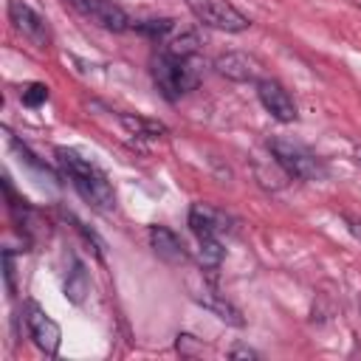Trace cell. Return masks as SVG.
I'll return each instance as SVG.
<instances>
[{"label": "cell", "mask_w": 361, "mask_h": 361, "mask_svg": "<svg viewBox=\"0 0 361 361\" xmlns=\"http://www.w3.org/2000/svg\"><path fill=\"white\" fill-rule=\"evenodd\" d=\"M56 158H59L62 172L71 178L73 189H76L93 209L110 212V209L116 206V192H113L107 175H104L93 161H87V158H82L79 152L65 149V147L56 149Z\"/></svg>", "instance_id": "obj_1"}, {"label": "cell", "mask_w": 361, "mask_h": 361, "mask_svg": "<svg viewBox=\"0 0 361 361\" xmlns=\"http://www.w3.org/2000/svg\"><path fill=\"white\" fill-rule=\"evenodd\" d=\"M152 79L158 85V90L175 102L180 96H186L189 90L197 87L200 82V65L195 56H172L166 51H161L152 59Z\"/></svg>", "instance_id": "obj_2"}, {"label": "cell", "mask_w": 361, "mask_h": 361, "mask_svg": "<svg viewBox=\"0 0 361 361\" xmlns=\"http://www.w3.org/2000/svg\"><path fill=\"white\" fill-rule=\"evenodd\" d=\"M268 152L274 155L276 166L288 175V178H299V180H322L327 175L324 164L310 152L305 149L302 144L296 141H288V138H271L268 141Z\"/></svg>", "instance_id": "obj_3"}, {"label": "cell", "mask_w": 361, "mask_h": 361, "mask_svg": "<svg viewBox=\"0 0 361 361\" xmlns=\"http://www.w3.org/2000/svg\"><path fill=\"white\" fill-rule=\"evenodd\" d=\"M186 6L203 25L217 28V31L237 34L251 25V20L240 8H234L228 0H186Z\"/></svg>", "instance_id": "obj_4"}, {"label": "cell", "mask_w": 361, "mask_h": 361, "mask_svg": "<svg viewBox=\"0 0 361 361\" xmlns=\"http://www.w3.org/2000/svg\"><path fill=\"white\" fill-rule=\"evenodd\" d=\"M25 324H28V333H31L37 350L54 358V355L59 353V341H62L59 324H56L37 302H28V305H25Z\"/></svg>", "instance_id": "obj_5"}, {"label": "cell", "mask_w": 361, "mask_h": 361, "mask_svg": "<svg viewBox=\"0 0 361 361\" xmlns=\"http://www.w3.org/2000/svg\"><path fill=\"white\" fill-rule=\"evenodd\" d=\"M8 17H11V23H14V28L25 37V39H31L34 45H48V20L39 14V11H34L25 0H11L8 3Z\"/></svg>", "instance_id": "obj_6"}, {"label": "cell", "mask_w": 361, "mask_h": 361, "mask_svg": "<svg viewBox=\"0 0 361 361\" xmlns=\"http://www.w3.org/2000/svg\"><path fill=\"white\" fill-rule=\"evenodd\" d=\"M73 6L87 17L93 20L96 25L107 28V31H127L133 25V20L127 17V11L121 6H116L113 0H73Z\"/></svg>", "instance_id": "obj_7"}, {"label": "cell", "mask_w": 361, "mask_h": 361, "mask_svg": "<svg viewBox=\"0 0 361 361\" xmlns=\"http://www.w3.org/2000/svg\"><path fill=\"white\" fill-rule=\"evenodd\" d=\"M257 96H259V102H262V107L276 118V121H282V124H290V121H296V104H293V99H290V93L276 82V79H259L257 82Z\"/></svg>", "instance_id": "obj_8"}, {"label": "cell", "mask_w": 361, "mask_h": 361, "mask_svg": "<svg viewBox=\"0 0 361 361\" xmlns=\"http://www.w3.org/2000/svg\"><path fill=\"white\" fill-rule=\"evenodd\" d=\"M149 243H152V251L158 254V259H164L166 265L189 262V251L183 248L180 237L175 231H169L166 226H149Z\"/></svg>", "instance_id": "obj_9"}, {"label": "cell", "mask_w": 361, "mask_h": 361, "mask_svg": "<svg viewBox=\"0 0 361 361\" xmlns=\"http://www.w3.org/2000/svg\"><path fill=\"white\" fill-rule=\"evenodd\" d=\"M214 68L220 76L226 79H234V82H254L259 76V62L243 51H228V54H220L214 59Z\"/></svg>", "instance_id": "obj_10"}, {"label": "cell", "mask_w": 361, "mask_h": 361, "mask_svg": "<svg viewBox=\"0 0 361 361\" xmlns=\"http://www.w3.org/2000/svg\"><path fill=\"white\" fill-rule=\"evenodd\" d=\"M226 214L206 206V203H195L189 209V228L197 240H206V237H223L226 231Z\"/></svg>", "instance_id": "obj_11"}, {"label": "cell", "mask_w": 361, "mask_h": 361, "mask_svg": "<svg viewBox=\"0 0 361 361\" xmlns=\"http://www.w3.org/2000/svg\"><path fill=\"white\" fill-rule=\"evenodd\" d=\"M195 299L203 305V307H209L217 319H223V322H228V324H234V327H243V313L231 305V302H226L220 293H214V290H200V293H195Z\"/></svg>", "instance_id": "obj_12"}, {"label": "cell", "mask_w": 361, "mask_h": 361, "mask_svg": "<svg viewBox=\"0 0 361 361\" xmlns=\"http://www.w3.org/2000/svg\"><path fill=\"white\" fill-rule=\"evenodd\" d=\"M118 121L127 127V133H133V135H138V138H158V135L166 133V127H164L161 121H149V118H141V116H127V113H121Z\"/></svg>", "instance_id": "obj_13"}, {"label": "cell", "mask_w": 361, "mask_h": 361, "mask_svg": "<svg viewBox=\"0 0 361 361\" xmlns=\"http://www.w3.org/2000/svg\"><path fill=\"white\" fill-rule=\"evenodd\" d=\"M85 293H87V274H85V265L73 259V265H71V271L65 276V296L73 305H79L85 299Z\"/></svg>", "instance_id": "obj_14"}, {"label": "cell", "mask_w": 361, "mask_h": 361, "mask_svg": "<svg viewBox=\"0 0 361 361\" xmlns=\"http://www.w3.org/2000/svg\"><path fill=\"white\" fill-rule=\"evenodd\" d=\"M200 243V251H197V259L206 271H217V265L223 262V237H206V240H197Z\"/></svg>", "instance_id": "obj_15"}, {"label": "cell", "mask_w": 361, "mask_h": 361, "mask_svg": "<svg viewBox=\"0 0 361 361\" xmlns=\"http://www.w3.org/2000/svg\"><path fill=\"white\" fill-rule=\"evenodd\" d=\"M197 45H200L197 37L192 31H183V34H175L172 39H166L161 51H166L172 56H195L197 54Z\"/></svg>", "instance_id": "obj_16"}, {"label": "cell", "mask_w": 361, "mask_h": 361, "mask_svg": "<svg viewBox=\"0 0 361 361\" xmlns=\"http://www.w3.org/2000/svg\"><path fill=\"white\" fill-rule=\"evenodd\" d=\"M135 28L141 31V34H147V37H152V39H166V34L175 28V23L172 20H144V23H135Z\"/></svg>", "instance_id": "obj_17"}, {"label": "cell", "mask_w": 361, "mask_h": 361, "mask_svg": "<svg viewBox=\"0 0 361 361\" xmlns=\"http://www.w3.org/2000/svg\"><path fill=\"white\" fill-rule=\"evenodd\" d=\"M20 99H23V104H25V107H39V104L48 99V87H45L42 82H31L28 87H23Z\"/></svg>", "instance_id": "obj_18"}, {"label": "cell", "mask_w": 361, "mask_h": 361, "mask_svg": "<svg viewBox=\"0 0 361 361\" xmlns=\"http://www.w3.org/2000/svg\"><path fill=\"white\" fill-rule=\"evenodd\" d=\"M231 358H257V353L248 350V347H234L231 350Z\"/></svg>", "instance_id": "obj_19"}, {"label": "cell", "mask_w": 361, "mask_h": 361, "mask_svg": "<svg viewBox=\"0 0 361 361\" xmlns=\"http://www.w3.org/2000/svg\"><path fill=\"white\" fill-rule=\"evenodd\" d=\"M350 231H353L355 240H361V220H353V223H350Z\"/></svg>", "instance_id": "obj_20"}, {"label": "cell", "mask_w": 361, "mask_h": 361, "mask_svg": "<svg viewBox=\"0 0 361 361\" xmlns=\"http://www.w3.org/2000/svg\"><path fill=\"white\" fill-rule=\"evenodd\" d=\"M353 158H355V164L361 166V147H355V149H353Z\"/></svg>", "instance_id": "obj_21"}, {"label": "cell", "mask_w": 361, "mask_h": 361, "mask_svg": "<svg viewBox=\"0 0 361 361\" xmlns=\"http://www.w3.org/2000/svg\"><path fill=\"white\" fill-rule=\"evenodd\" d=\"M71 3H73V0H71Z\"/></svg>", "instance_id": "obj_22"}]
</instances>
